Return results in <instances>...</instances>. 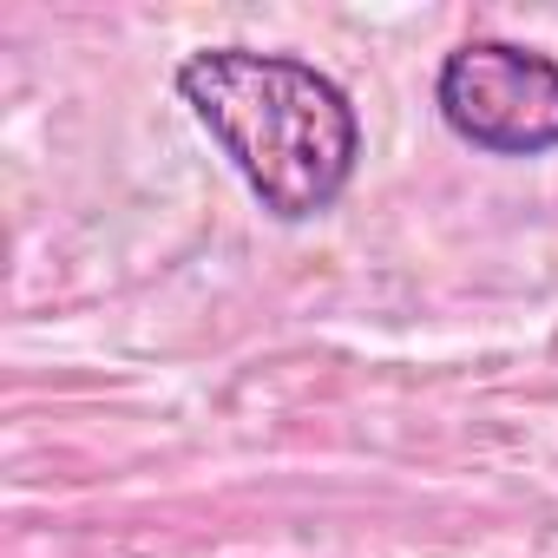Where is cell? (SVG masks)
Masks as SVG:
<instances>
[{"label": "cell", "instance_id": "obj_2", "mask_svg": "<svg viewBox=\"0 0 558 558\" xmlns=\"http://www.w3.org/2000/svg\"><path fill=\"white\" fill-rule=\"evenodd\" d=\"M440 119L493 158L558 151V60L519 40H466L434 80Z\"/></svg>", "mask_w": 558, "mask_h": 558}, {"label": "cell", "instance_id": "obj_1", "mask_svg": "<svg viewBox=\"0 0 558 558\" xmlns=\"http://www.w3.org/2000/svg\"><path fill=\"white\" fill-rule=\"evenodd\" d=\"M178 93L276 223H303L349 191L362 125L323 66L296 53L204 47L178 66Z\"/></svg>", "mask_w": 558, "mask_h": 558}]
</instances>
